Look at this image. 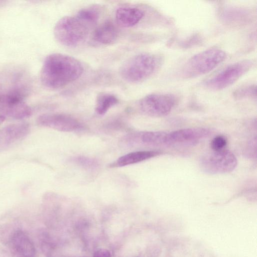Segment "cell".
Segmentation results:
<instances>
[{"mask_svg":"<svg viewBox=\"0 0 257 257\" xmlns=\"http://www.w3.org/2000/svg\"><path fill=\"white\" fill-rule=\"evenodd\" d=\"M30 131L27 123H18L8 125L0 130V152L5 151L10 147L26 137Z\"/></svg>","mask_w":257,"mask_h":257,"instance_id":"cell-12","label":"cell"},{"mask_svg":"<svg viewBox=\"0 0 257 257\" xmlns=\"http://www.w3.org/2000/svg\"><path fill=\"white\" fill-rule=\"evenodd\" d=\"M252 60L246 59L230 64L206 80L204 86L212 91L225 89L237 81L254 65Z\"/></svg>","mask_w":257,"mask_h":257,"instance_id":"cell-6","label":"cell"},{"mask_svg":"<svg viewBox=\"0 0 257 257\" xmlns=\"http://www.w3.org/2000/svg\"><path fill=\"white\" fill-rule=\"evenodd\" d=\"M21 257H30V256H21Z\"/></svg>","mask_w":257,"mask_h":257,"instance_id":"cell-24","label":"cell"},{"mask_svg":"<svg viewBox=\"0 0 257 257\" xmlns=\"http://www.w3.org/2000/svg\"><path fill=\"white\" fill-rule=\"evenodd\" d=\"M83 70L82 63L77 59L64 54L52 53L44 61L40 81L45 87L58 89L78 79Z\"/></svg>","mask_w":257,"mask_h":257,"instance_id":"cell-1","label":"cell"},{"mask_svg":"<svg viewBox=\"0 0 257 257\" xmlns=\"http://www.w3.org/2000/svg\"><path fill=\"white\" fill-rule=\"evenodd\" d=\"M71 162L86 170H95L99 166L96 159L83 156L73 157L71 159Z\"/></svg>","mask_w":257,"mask_h":257,"instance_id":"cell-18","label":"cell"},{"mask_svg":"<svg viewBox=\"0 0 257 257\" xmlns=\"http://www.w3.org/2000/svg\"><path fill=\"white\" fill-rule=\"evenodd\" d=\"M95 41L101 44H110L114 42L118 37V32L114 24L106 21L99 25L93 33Z\"/></svg>","mask_w":257,"mask_h":257,"instance_id":"cell-16","label":"cell"},{"mask_svg":"<svg viewBox=\"0 0 257 257\" xmlns=\"http://www.w3.org/2000/svg\"><path fill=\"white\" fill-rule=\"evenodd\" d=\"M160 151H138L127 153L112 163L111 167H121L143 162L160 155Z\"/></svg>","mask_w":257,"mask_h":257,"instance_id":"cell-15","label":"cell"},{"mask_svg":"<svg viewBox=\"0 0 257 257\" xmlns=\"http://www.w3.org/2000/svg\"><path fill=\"white\" fill-rule=\"evenodd\" d=\"M11 246L18 257H34V245L29 236L22 231L15 232L11 239Z\"/></svg>","mask_w":257,"mask_h":257,"instance_id":"cell-14","label":"cell"},{"mask_svg":"<svg viewBox=\"0 0 257 257\" xmlns=\"http://www.w3.org/2000/svg\"><path fill=\"white\" fill-rule=\"evenodd\" d=\"M37 122L40 126L64 132H78L84 128L78 119L62 113L43 114L38 117Z\"/></svg>","mask_w":257,"mask_h":257,"instance_id":"cell-9","label":"cell"},{"mask_svg":"<svg viewBox=\"0 0 257 257\" xmlns=\"http://www.w3.org/2000/svg\"><path fill=\"white\" fill-rule=\"evenodd\" d=\"M163 62L158 54L143 53L134 55L121 65L119 72L125 81L133 83L144 81L155 73Z\"/></svg>","mask_w":257,"mask_h":257,"instance_id":"cell-2","label":"cell"},{"mask_svg":"<svg viewBox=\"0 0 257 257\" xmlns=\"http://www.w3.org/2000/svg\"><path fill=\"white\" fill-rule=\"evenodd\" d=\"M227 140L222 136H217L212 139L211 142V148L213 151H220L226 145Z\"/></svg>","mask_w":257,"mask_h":257,"instance_id":"cell-21","label":"cell"},{"mask_svg":"<svg viewBox=\"0 0 257 257\" xmlns=\"http://www.w3.org/2000/svg\"><path fill=\"white\" fill-rule=\"evenodd\" d=\"M233 96L236 99L256 98V85L251 84L240 87L234 91Z\"/></svg>","mask_w":257,"mask_h":257,"instance_id":"cell-19","label":"cell"},{"mask_svg":"<svg viewBox=\"0 0 257 257\" xmlns=\"http://www.w3.org/2000/svg\"><path fill=\"white\" fill-rule=\"evenodd\" d=\"M235 156L227 150L213 151L203 155L200 159L201 170L209 174H220L232 172L236 168Z\"/></svg>","mask_w":257,"mask_h":257,"instance_id":"cell-7","label":"cell"},{"mask_svg":"<svg viewBox=\"0 0 257 257\" xmlns=\"http://www.w3.org/2000/svg\"><path fill=\"white\" fill-rule=\"evenodd\" d=\"M76 16L89 26H92L97 22L99 14L94 9H84L80 11Z\"/></svg>","mask_w":257,"mask_h":257,"instance_id":"cell-20","label":"cell"},{"mask_svg":"<svg viewBox=\"0 0 257 257\" xmlns=\"http://www.w3.org/2000/svg\"><path fill=\"white\" fill-rule=\"evenodd\" d=\"M226 57V53L219 48L202 51L186 61L181 69V76L190 79L207 74L221 63Z\"/></svg>","mask_w":257,"mask_h":257,"instance_id":"cell-3","label":"cell"},{"mask_svg":"<svg viewBox=\"0 0 257 257\" xmlns=\"http://www.w3.org/2000/svg\"><path fill=\"white\" fill-rule=\"evenodd\" d=\"M6 117L3 115H0V125L3 123V122L5 120Z\"/></svg>","mask_w":257,"mask_h":257,"instance_id":"cell-23","label":"cell"},{"mask_svg":"<svg viewBox=\"0 0 257 257\" xmlns=\"http://www.w3.org/2000/svg\"><path fill=\"white\" fill-rule=\"evenodd\" d=\"M1 93H2V92H0V95H1Z\"/></svg>","mask_w":257,"mask_h":257,"instance_id":"cell-25","label":"cell"},{"mask_svg":"<svg viewBox=\"0 0 257 257\" xmlns=\"http://www.w3.org/2000/svg\"><path fill=\"white\" fill-rule=\"evenodd\" d=\"M177 101L178 97L174 94L151 93L140 99L139 107L141 112L147 115L161 117L170 113Z\"/></svg>","mask_w":257,"mask_h":257,"instance_id":"cell-8","label":"cell"},{"mask_svg":"<svg viewBox=\"0 0 257 257\" xmlns=\"http://www.w3.org/2000/svg\"><path fill=\"white\" fill-rule=\"evenodd\" d=\"M211 134L209 129L202 127L183 128L167 133L165 146H194Z\"/></svg>","mask_w":257,"mask_h":257,"instance_id":"cell-10","label":"cell"},{"mask_svg":"<svg viewBox=\"0 0 257 257\" xmlns=\"http://www.w3.org/2000/svg\"><path fill=\"white\" fill-rule=\"evenodd\" d=\"M93 257H111V255L107 249L99 248L94 252Z\"/></svg>","mask_w":257,"mask_h":257,"instance_id":"cell-22","label":"cell"},{"mask_svg":"<svg viewBox=\"0 0 257 257\" xmlns=\"http://www.w3.org/2000/svg\"><path fill=\"white\" fill-rule=\"evenodd\" d=\"M118 24L124 28H130L137 24L145 15L144 11L137 7H121L115 12Z\"/></svg>","mask_w":257,"mask_h":257,"instance_id":"cell-13","label":"cell"},{"mask_svg":"<svg viewBox=\"0 0 257 257\" xmlns=\"http://www.w3.org/2000/svg\"><path fill=\"white\" fill-rule=\"evenodd\" d=\"M27 91L22 86L12 88L0 96V112L3 115L22 119L29 117L32 109L24 101Z\"/></svg>","mask_w":257,"mask_h":257,"instance_id":"cell-5","label":"cell"},{"mask_svg":"<svg viewBox=\"0 0 257 257\" xmlns=\"http://www.w3.org/2000/svg\"><path fill=\"white\" fill-rule=\"evenodd\" d=\"M118 102V98L112 94L99 93L96 98L95 111L99 115H103Z\"/></svg>","mask_w":257,"mask_h":257,"instance_id":"cell-17","label":"cell"},{"mask_svg":"<svg viewBox=\"0 0 257 257\" xmlns=\"http://www.w3.org/2000/svg\"><path fill=\"white\" fill-rule=\"evenodd\" d=\"M167 134L162 131L132 133L124 136L122 139V142L130 147L165 146Z\"/></svg>","mask_w":257,"mask_h":257,"instance_id":"cell-11","label":"cell"},{"mask_svg":"<svg viewBox=\"0 0 257 257\" xmlns=\"http://www.w3.org/2000/svg\"><path fill=\"white\" fill-rule=\"evenodd\" d=\"M89 26L76 16H65L55 24L54 35L61 44L67 47H75L87 38Z\"/></svg>","mask_w":257,"mask_h":257,"instance_id":"cell-4","label":"cell"}]
</instances>
